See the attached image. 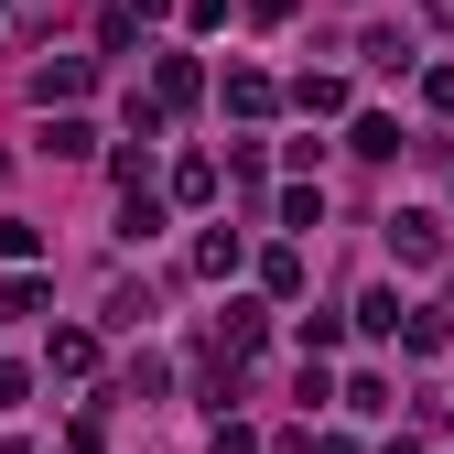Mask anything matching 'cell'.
I'll return each instance as SVG.
<instances>
[{"instance_id": "6da1fadb", "label": "cell", "mask_w": 454, "mask_h": 454, "mask_svg": "<svg viewBox=\"0 0 454 454\" xmlns=\"http://www.w3.org/2000/svg\"><path fill=\"white\" fill-rule=\"evenodd\" d=\"M389 249H401L411 270H433V260H443V227H433V216H389Z\"/></svg>"}, {"instance_id": "7a4b0ae2", "label": "cell", "mask_w": 454, "mask_h": 454, "mask_svg": "<svg viewBox=\"0 0 454 454\" xmlns=\"http://www.w3.org/2000/svg\"><path fill=\"white\" fill-rule=\"evenodd\" d=\"M33 98L43 108H76L87 98V66H76V54H66V66H33Z\"/></svg>"}, {"instance_id": "3957f363", "label": "cell", "mask_w": 454, "mask_h": 454, "mask_svg": "<svg viewBox=\"0 0 454 454\" xmlns=\"http://www.w3.org/2000/svg\"><path fill=\"white\" fill-rule=\"evenodd\" d=\"M43 152H54V162H87V152H98V130H87V120H76V108H66V120H54V130H43Z\"/></svg>"}, {"instance_id": "277c9868", "label": "cell", "mask_w": 454, "mask_h": 454, "mask_svg": "<svg viewBox=\"0 0 454 454\" xmlns=\"http://www.w3.org/2000/svg\"><path fill=\"white\" fill-rule=\"evenodd\" d=\"M54 368L87 379V368H98V335H87V325H66V335H54Z\"/></svg>"}, {"instance_id": "5b68a950", "label": "cell", "mask_w": 454, "mask_h": 454, "mask_svg": "<svg viewBox=\"0 0 454 454\" xmlns=\"http://www.w3.org/2000/svg\"><path fill=\"white\" fill-rule=\"evenodd\" d=\"M293 98H303V120H335V108H347V76H303Z\"/></svg>"}, {"instance_id": "8992f818", "label": "cell", "mask_w": 454, "mask_h": 454, "mask_svg": "<svg viewBox=\"0 0 454 454\" xmlns=\"http://www.w3.org/2000/svg\"><path fill=\"white\" fill-rule=\"evenodd\" d=\"M195 270L227 281V270H239V239H227V227H206V239H195Z\"/></svg>"}, {"instance_id": "52a82bcc", "label": "cell", "mask_w": 454, "mask_h": 454, "mask_svg": "<svg viewBox=\"0 0 454 454\" xmlns=\"http://www.w3.org/2000/svg\"><path fill=\"white\" fill-rule=\"evenodd\" d=\"M357 54H368V66H389V76H401V66H411V33H389V22H379V33H368Z\"/></svg>"}, {"instance_id": "ba28073f", "label": "cell", "mask_w": 454, "mask_h": 454, "mask_svg": "<svg viewBox=\"0 0 454 454\" xmlns=\"http://www.w3.org/2000/svg\"><path fill=\"white\" fill-rule=\"evenodd\" d=\"M195 87H206V76H195V54H162V108H184Z\"/></svg>"}, {"instance_id": "9c48e42d", "label": "cell", "mask_w": 454, "mask_h": 454, "mask_svg": "<svg viewBox=\"0 0 454 454\" xmlns=\"http://www.w3.org/2000/svg\"><path fill=\"white\" fill-rule=\"evenodd\" d=\"M227 108H239V120H270V76H227Z\"/></svg>"}, {"instance_id": "30bf717a", "label": "cell", "mask_w": 454, "mask_h": 454, "mask_svg": "<svg viewBox=\"0 0 454 454\" xmlns=\"http://www.w3.org/2000/svg\"><path fill=\"white\" fill-rule=\"evenodd\" d=\"M357 325H368V335H401L411 314H401V293H368V303H357Z\"/></svg>"}, {"instance_id": "8fae6325", "label": "cell", "mask_w": 454, "mask_h": 454, "mask_svg": "<svg viewBox=\"0 0 454 454\" xmlns=\"http://www.w3.org/2000/svg\"><path fill=\"white\" fill-rule=\"evenodd\" d=\"M43 249V227H22V216H0V260H33Z\"/></svg>"}, {"instance_id": "7c38bea8", "label": "cell", "mask_w": 454, "mask_h": 454, "mask_svg": "<svg viewBox=\"0 0 454 454\" xmlns=\"http://www.w3.org/2000/svg\"><path fill=\"white\" fill-rule=\"evenodd\" d=\"M0 314H43V281H22V270H12V281H0Z\"/></svg>"}, {"instance_id": "4fadbf2b", "label": "cell", "mask_w": 454, "mask_h": 454, "mask_svg": "<svg viewBox=\"0 0 454 454\" xmlns=\"http://www.w3.org/2000/svg\"><path fill=\"white\" fill-rule=\"evenodd\" d=\"M422 98L443 108V120H454V66H433V76H422Z\"/></svg>"}, {"instance_id": "5bb4252c", "label": "cell", "mask_w": 454, "mask_h": 454, "mask_svg": "<svg viewBox=\"0 0 454 454\" xmlns=\"http://www.w3.org/2000/svg\"><path fill=\"white\" fill-rule=\"evenodd\" d=\"M422 12H433V22H454V0H422Z\"/></svg>"}]
</instances>
